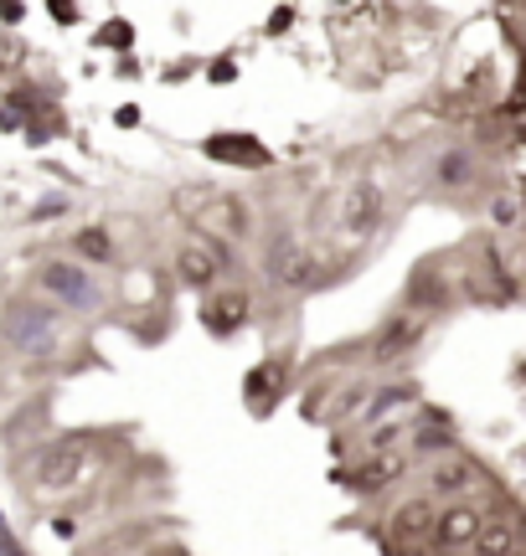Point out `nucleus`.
I'll use <instances>...</instances> for the list:
<instances>
[{
    "label": "nucleus",
    "mask_w": 526,
    "mask_h": 556,
    "mask_svg": "<svg viewBox=\"0 0 526 556\" xmlns=\"http://www.w3.org/2000/svg\"><path fill=\"white\" fill-rule=\"evenodd\" d=\"M93 469H99L93 438H58V443H47V448L32 458V469H26V495H37V500L67 495V490H78L83 479H93Z\"/></svg>",
    "instance_id": "obj_1"
},
{
    "label": "nucleus",
    "mask_w": 526,
    "mask_h": 556,
    "mask_svg": "<svg viewBox=\"0 0 526 556\" xmlns=\"http://www.w3.org/2000/svg\"><path fill=\"white\" fill-rule=\"evenodd\" d=\"M5 340L26 356H47L62 340V315L41 299H11L5 304Z\"/></svg>",
    "instance_id": "obj_2"
},
{
    "label": "nucleus",
    "mask_w": 526,
    "mask_h": 556,
    "mask_svg": "<svg viewBox=\"0 0 526 556\" xmlns=\"http://www.w3.org/2000/svg\"><path fill=\"white\" fill-rule=\"evenodd\" d=\"M268 278L274 283H284V289H321L325 268L315 258H310V248L295 238H284L268 248Z\"/></svg>",
    "instance_id": "obj_3"
},
{
    "label": "nucleus",
    "mask_w": 526,
    "mask_h": 556,
    "mask_svg": "<svg viewBox=\"0 0 526 556\" xmlns=\"http://www.w3.org/2000/svg\"><path fill=\"white\" fill-rule=\"evenodd\" d=\"M223 248L212 238H191L181 242V253H176V274H181L186 289H212L217 283V274H223Z\"/></svg>",
    "instance_id": "obj_4"
},
{
    "label": "nucleus",
    "mask_w": 526,
    "mask_h": 556,
    "mask_svg": "<svg viewBox=\"0 0 526 556\" xmlns=\"http://www.w3.org/2000/svg\"><path fill=\"white\" fill-rule=\"evenodd\" d=\"M41 283L62 299V304H73V309H93L99 304V289H93V278L73 268V263H47L41 268Z\"/></svg>",
    "instance_id": "obj_5"
},
{
    "label": "nucleus",
    "mask_w": 526,
    "mask_h": 556,
    "mask_svg": "<svg viewBox=\"0 0 526 556\" xmlns=\"http://www.w3.org/2000/svg\"><path fill=\"white\" fill-rule=\"evenodd\" d=\"M202 150H206V160H227V165H248V170H263V165H268V150L248 135H212Z\"/></svg>",
    "instance_id": "obj_6"
},
{
    "label": "nucleus",
    "mask_w": 526,
    "mask_h": 556,
    "mask_svg": "<svg viewBox=\"0 0 526 556\" xmlns=\"http://www.w3.org/2000/svg\"><path fill=\"white\" fill-rule=\"evenodd\" d=\"M486 520H480V510L475 505H454V510H444V516L434 520V541L444 546V552H460V546H469L475 541V531H480Z\"/></svg>",
    "instance_id": "obj_7"
},
{
    "label": "nucleus",
    "mask_w": 526,
    "mask_h": 556,
    "mask_svg": "<svg viewBox=\"0 0 526 556\" xmlns=\"http://www.w3.org/2000/svg\"><path fill=\"white\" fill-rule=\"evenodd\" d=\"M403 469H408V464H403V454H398V448H372V458L356 469V479H351V484H356L362 495H377L383 484L403 479Z\"/></svg>",
    "instance_id": "obj_8"
},
{
    "label": "nucleus",
    "mask_w": 526,
    "mask_h": 556,
    "mask_svg": "<svg viewBox=\"0 0 526 556\" xmlns=\"http://www.w3.org/2000/svg\"><path fill=\"white\" fill-rule=\"evenodd\" d=\"M434 520H439V510H434L428 500H413V505H403V510L392 516V536L403 541V546H418L424 536H434Z\"/></svg>",
    "instance_id": "obj_9"
},
{
    "label": "nucleus",
    "mask_w": 526,
    "mask_h": 556,
    "mask_svg": "<svg viewBox=\"0 0 526 556\" xmlns=\"http://www.w3.org/2000/svg\"><path fill=\"white\" fill-rule=\"evenodd\" d=\"M434 490H444V495H475L480 490V469L460 454H444V464L434 469Z\"/></svg>",
    "instance_id": "obj_10"
},
{
    "label": "nucleus",
    "mask_w": 526,
    "mask_h": 556,
    "mask_svg": "<svg viewBox=\"0 0 526 556\" xmlns=\"http://www.w3.org/2000/svg\"><path fill=\"white\" fill-rule=\"evenodd\" d=\"M418 336H424V325L418 319H392V325H383V336H377V345H372V356L377 361H398L403 351H413L418 345Z\"/></svg>",
    "instance_id": "obj_11"
},
{
    "label": "nucleus",
    "mask_w": 526,
    "mask_h": 556,
    "mask_svg": "<svg viewBox=\"0 0 526 556\" xmlns=\"http://www.w3.org/2000/svg\"><path fill=\"white\" fill-rule=\"evenodd\" d=\"M248 319V294L243 289H223V294L206 304V325L217 330V336H227V330H238Z\"/></svg>",
    "instance_id": "obj_12"
},
{
    "label": "nucleus",
    "mask_w": 526,
    "mask_h": 556,
    "mask_svg": "<svg viewBox=\"0 0 526 556\" xmlns=\"http://www.w3.org/2000/svg\"><path fill=\"white\" fill-rule=\"evenodd\" d=\"M377 217H383V197H377V186H356L351 201H346V227L366 238V232L377 227Z\"/></svg>",
    "instance_id": "obj_13"
},
{
    "label": "nucleus",
    "mask_w": 526,
    "mask_h": 556,
    "mask_svg": "<svg viewBox=\"0 0 526 556\" xmlns=\"http://www.w3.org/2000/svg\"><path fill=\"white\" fill-rule=\"evenodd\" d=\"M475 546H480V556H506L516 546V526L511 520H490V526L475 531Z\"/></svg>",
    "instance_id": "obj_14"
},
{
    "label": "nucleus",
    "mask_w": 526,
    "mask_h": 556,
    "mask_svg": "<svg viewBox=\"0 0 526 556\" xmlns=\"http://www.w3.org/2000/svg\"><path fill=\"white\" fill-rule=\"evenodd\" d=\"M73 253L88 263H114V242H109V232L103 227H88V232H78L73 238Z\"/></svg>",
    "instance_id": "obj_15"
},
{
    "label": "nucleus",
    "mask_w": 526,
    "mask_h": 556,
    "mask_svg": "<svg viewBox=\"0 0 526 556\" xmlns=\"http://www.w3.org/2000/svg\"><path fill=\"white\" fill-rule=\"evenodd\" d=\"M408 304H418V309H444L449 289H439V278L418 274V278H413V289H408Z\"/></svg>",
    "instance_id": "obj_16"
},
{
    "label": "nucleus",
    "mask_w": 526,
    "mask_h": 556,
    "mask_svg": "<svg viewBox=\"0 0 526 556\" xmlns=\"http://www.w3.org/2000/svg\"><path fill=\"white\" fill-rule=\"evenodd\" d=\"M439 180H449V186H460V180H469V155H465V150H449L444 165H439Z\"/></svg>",
    "instance_id": "obj_17"
},
{
    "label": "nucleus",
    "mask_w": 526,
    "mask_h": 556,
    "mask_svg": "<svg viewBox=\"0 0 526 556\" xmlns=\"http://www.w3.org/2000/svg\"><path fill=\"white\" fill-rule=\"evenodd\" d=\"M129 37H135V31H129V21H109V26H103L99 31V47H129Z\"/></svg>",
    "instance_id": "obj_18"
},
{
    "label": "nucleus",
    "mask_w": 526,
    "mask_h": 556,
    "mask_svg": "<svg viewBox=\"0 0 526 556\" xmlns=\"http://www.w3.org/2000/svg\"><path fill=\"white\" fill-rule=\"evenodd\" d=\"M418 448H424V454H444V448H449V433H439V428H424V433H418Z\"/></svg>",
    "instance_id": "obj_19"
},
{
    "label": "nucleus",
    "mask_w": 526,
    "mask_h": 556,
    "mask_svg": "<svg viewBox=\"0 0 526 556\" xmlns=\"http://www.w3.org/2000/svg\"><path fill=\"white\" fill-rule=\"evenodd\" d=\"M398 402H403V392L392 387V392H383V397H377V407H372V413H366V417H383L387 407H398Z\"/></svg>",
    "instance_id": "obj_20"
},
{
    "label": "nucleus",
    "mask_w": 526,
    "mask_h": 556,
    "mask_svg": "<svg viewBox=\"0 0 526 556\" xmlns=\"http://www.w3.org/2000/svg\"><path fill=\"white\" fill-rule=\"evenodd\" d=\"M212 83H233V58H223L217 67H212Z\"/></svg>",
    "instance_id": "obj_21"
},
{
    "label": "nucleus",
    "mask_w": 526,
    "mask_h": 556,
    "mask_svg": "<svg viewBox=\"0 0 526 556\" xmlns=\"http://www.w3.org/2000/svg\"><path fill=\"white\" fill-rule=\"evenodd\" d=\"M114 124H124V129H135V124H140V109H120V114H114Z\"/></svg>",
    "instance_id": "obj_22"
},
{
    "label": "nucleus",
    "mask_w": 526,
    "mask_h": 556,
    "mask_svg": "<svg viewBox=\"0 0 526 556\" xmlns=\"http://www.w3.org/2000/svg\"><path fill=\"white\" fill-rule=\"evenodd\" d=\"M506 556H522V546H511V552H506Z\"/></svg>",
    "instance_id": "obj_23"
}]
</instances>
